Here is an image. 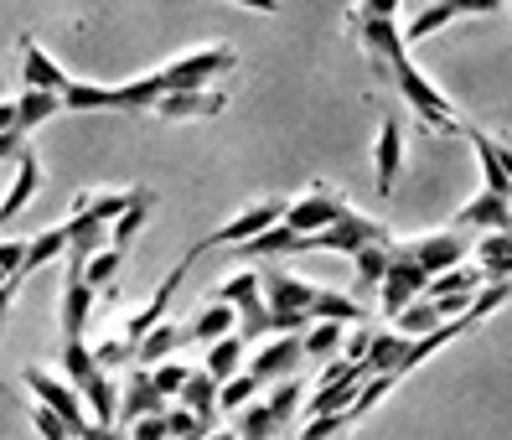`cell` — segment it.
Instances as JSON below:
<instances>
[{"label": "cell", "instance_id": "cell-1", "mask_svg": "<svg viewBox=\"0 0 512 440\" xmlns=\"http://www.w3.org/2000/svg\"><path fill=\"white\" fill-rule=\"evenodd\" d=\"M63 373H68V384L88 399V415H94L99 425H114V415H119V384H114L109 368H99L94 347H83V337L63 342Z\"/></svg>", "mask_w": 512, "mask_h": 440}, {"label": "cell", "instance_id": "cell-2", "mask_svg": "<svg viewBox=\"0 0 512 440\" xmlns=\"http://www.w3.org/2000/svg\"><path fill=\"white\" fill-rule=\"evenodd\" d=\"M388 78H394L399 83V94L414 104V114H419V120H425L435 135H466V120H461V114H456V104H450L445 94H440V88L425 78V73H419L414 63H409V52H399L394 57V63H388L383 68Z\"/></svg>", "mask_w": 512, "mask_h": 440}, {"label": "cell", "instance_id": "cell-3", "mask_svg": "<svg viewBox=\"0 0 512 440\" xmlns=\"http://www.w3.org/2000/svg\"><path fill=\"white\" fill-rule=\"evenodd\" d=\"M264 285V306H269V327L275 332H306L311 327V306H316V290L311 280H295L290 270H264L259 275Z\"/></svg>", "mask_w": 512, "mask_h": 440}, {"label": "cell", "instance_id": "cell-4", "mask_svg": "<svg viewBox=\"0 0 512 440\" xmlns=\"http://www.w3.org/2000/svg\"><path fill=\"white\" fill-rule=\"evenodd\" d=\"M238 68V52L213 42V47H197L187 57H176V63H166V83L171 94H187V88H218V78H228Z\"/></svg>", "mask_w": 512, "mask_h": 440}, {"label": "cell", "instance_id": "cell-5", "mask_svg": "<svg viewBox=\"0 0 512 440\" xmlns=\"http://www.w3.org/2000/svg\"><path fill=\"white\" fill-rule=\"evenodd\" d=\"M218 301H228V306L238 311V337H244V342L275 332V327H269V306H264V285H259L254 270L228 275V280L218 285Z\"/></svg>", "mask_w": 512, "mask_h": 440}, {"label": "cell", "instance_id": "cell-6", "mask_svg": "<svg viewBox=\"0 0 512 440\" xmlns=\"http://www.w3.org/2000/svg\"><path fill=\"white\" fill-rule=\"evenodd\" d=\"M425 285H430V270H425V264H414L404 249L388 244V275H383V285H378V290H383V296H378V301H383V316L394 321L414 296H425Z\"/></svg>", "mask_w": 512, "mask_h": 440}, {"label": "cell", "instance_id": "cell-7", "mask_svg": "<svg viewBox=\"0 0 512 440\" xmlns=\"http://www.w3.org/2000/svg\"><path fill=\"white\" fill-rule=\"evenodd\" d=\"M21 384L32 389V399H37V404L57 409V415L68 420V430H73V435L83 430V420H88V415H83V394L68 384V373L57 378V373H47V368H37V363H26V368H21Z\"/></svg>", "mask_w": 512, "mask_h": 440}, {"label": "cell", "instance_id": "cell-8", "mask_svg": "<svg viewBox=\"0 0 512 440\" xmlns=\"http://www.w3.org/2000/svg\"><path fill=\"white\" fill-rule=\"evenodd\" d=\"M280 218H285V202H280V197H264V202H254V208H244L238 218H228L223 228L207 233V239L197 244V254H207V249H238V244H249L254 233L275 228Z\"/></svg>", "mask_w": 512, "mask_h": 440}, {"label": "cell", "instance_id": "cell-9", "mask_svg": "<svg viewBox=\"0 0 512 440\" xmlns=\"http://www.w3.org/2000/svg\"><path fill=\"white\" fill-rule=\"evenodd\" d=\"M311 239V254L316 249H331V254H357L363 244H388V228L378 223V218H368V213H342L331 228H321V233H306Z\"/></svg>", "mask_w": 512, "mask_h": 440}, {"label": "cell", "instance_id": "cell-10", "mask_svg": "<svg viewBox=\"0 0 512 440\" xmlns=\"http://www.w3.org/2000/svg\"><path fill=\"white\" fill-rule=\"evenodd\" d=\"M502 6L507 0H430V6H419L414 21L404 26V42H425V37L440 32V26L466 21V16H497Z\"/></svg>", "mask_w": 512, "mask_h": 440}, {"label": "cell", "instance_id": "cell-11", "mask_svg": "<svg viewBox=\"0 0 512 440\" xmlns=\"http://www.w3.org/2000/svg\"><path fill=\"white\" fill-rule=\"evenodd\" d=\"M347 213V197L342 192H331V187H311L306 197H295V202H285V228H295V233H321V228H331Z\"/></svg>", "mask_w": 512, "mask_h": 440}, {"label": "cell", "instance_id": "cell-12", "mask_svg": "<svg viewBox=\"0 0 512 440\" xmlns=\"http://www.w3.org/2000/svg\"><path fill=\"white\" fill-rule=\"evenodd\" d=\"M347 26H352V37L363 42V52L373 57V68H378V73L404 52V32L394 26V16H363V11H352Z\"/></svg>", "mask_w": 512, "mask_h": 440}, {"label": "cell", "instance_id": "cell-13", "mask_svg": "<svg viewBox=\"0 0 512 440\" xmlns=\"http://www.w3.org/2000/svg\"><path fill=\"white\" fill-rule=\"evenodd\" d=\"M481 280H487V275H481L476 264H456V270H445V275H430L425 296H430L445 316H461V311L471 306V296H476Z\"/></svg>", "mask_w": 512, "mask_h": 440}, {"label": "cell", "instance_id": "cell-14", "mask_svg": "<svg viewBox=\"0 0 512 440\" xmlns=\"http://www.w3.org/2000/svg\"><path fill=\"white\" fill-rule=\"evenodd\" d=\"M192 259H197V249H192V254H187L182 264H176V270H171V275H166V280H161L156 290H150V301H145V306H140V311H135V316L125 321V337H130L135 347H140V337H145V332H150V327H156V321L166 316L171 296H176V290H182V280H187V270H192Z\"/></svg>", "mask_w": 512, "mask_h": 440}, {"label": "cell", "instance_id": "cell-15", "mask_svg": "<svg viewBox=\"0 0 512 440\" xmlns=\"http://www.w3.org/2000/svg\"><path fill=\"white\" fill-rule=\"evenodd\" d=\"M223 109H228L223 88H187V94H166L150 104V114H161V120H213Z\"/></svg>", "mask_w": 512, "mask_h": 440}, {"label": "cell", "instance_id": "cell-16", "mask_svg": "<svg viewBox=\"0 0 512 440\" xmlns=\"http://www.w3.org/2000/svg\"><path fill=\"white\" fill-rule=\"evenodd\" d=\"M394 249H404L414 264H425L430 275H445V270H456V264H466L461 233H425V239H409V244H394Z\"/></svg>", "mask_w": 512, "mask_h": 440}, {"label": "cell", "instance_id": "cell-17", "mask_svg": "<svg viewBox=\"0 0 512 440\" xmlns=\"http://www.w3.org/2000/svg\"><path fill=\"white\" fill-rule=\"evenodd\" d=\"M161 409H166V399H161V389H156V378H150V368H130V373H125V394H119L114 425H135V420H145V415H161Z\"/></svg>", "mask_w": 512, "mask_h": 440}, {"label": "cell", "instance_id": "cell-18", "mask_svg": "<svg viewBox=\"0 0 512 440\" xmlns=\"http://www.w3.org/2000/svg\"><path fill=\"white\" fill-rule=\"evenodd\" d=\"M300 358H306V342H300V332H285V337H275L249 363V373L259 378V384H280V378H295V363Z\"/></svg>", "mask_w": 512, "mask_h": 440}, {"label": "cell", "instance_id": "cell-19", "mask_svg": "<svg viewBox=\"0 0 512 440\" xmlns=\"http://www.w3.org/2000/svg\"><path fill=\"white\" fill-rule=\"evenodd\" d=\"M94 296H99V290L83 280V259H68V285H63V342H68V337H83L88 311H94Z\"/></svg>", "mask_w": 512, "mask_h": 440}, {"label": "cell", "instance_id": "cell-20", "mask_svg": "<svg viewBox=\"0 0 512 440\" xmlns=\"http://www.w3.org/2000/svg\"><path fill=\"white\" fill-rule=\"evenodd\" d=\"M373 171H378V192L388 197L404 171V125L399 120H383L378 125V140H373Z\"/></svg>", "mask_w": 512, "mask_h": 440}, {"label": "cell", "instance_id": "cell-21", "mask_svg": "<svg viewBox=\"0 0 512 440\" xmlns=\"http://www.w3.org/2000/svg\"><path fill=\"white\" fill-rule=\"evenodd\" d=\"M37 187H42V156L26 145V151L16 156V182H11V192L0 197V223H11V218H21L26 213V202L37 197Z\"/></svg>", "mask_w": 512, "mask_h": 440}, {"label": "cell", "instance_id": "cell-22", "mask_svg": "<svg viewBox=\"0 0 512 440\" xmlns=\"http://www.w3.org/2000/svg\"><path fill=\"white\" fill-rule=\"evenodd\" d=\"M135 202H156V192L150 187H109V192H78L73 197V213H94V218H104V223H114L119 213H130Z\"/></svg>", "mask_w": 512, "mask_h": 440}, {"label": "cell", "instance_id": "cell-23", "mask_svg": "<svg viewBox=\"0 0 512 440\" xmlns=\"http://www.w3.org/2000/svg\"><path fill=\"white\" fill-rule=\"evenodd\" d=\"M238 254H244V259H275V254H311V239H306V233H295V228H285V218H280L275 228H264V233H254L249 244H238Z\"/></svg>", "mask_w": 512, "mask_h": 440}, {"label": "cell", "instance_id": "cell-24", "mask_svg": "<svg viewBox=\"0 0 512 440\" xmlns=\"http://www.w3.org/2000/svg\"><path fill=\"white\" fill-rule=\"evenodd\" d=\"M57 109H63V94H57V88H26L21 83V94H16V130L21 135L42 130Z\"/></svg>", "mask_w": 512, "mask_h": 440}, {"label": "cell", "instance_id": "cell-25", "mask_svg": "<svg viewBox=\"0 0 512 440\" xmlns=\"http://www.w3.org/2000/svg\"><path fill=\"white\" fill-rule=\"evenodd\" d=\"M218 389H223V378H213L207 368H192V373H187V384H182V394H176V399H182V404L192 409V415H197L207 430H213V420H218Z\"/></svg>", "mask_w": 512, "mask_h": 440}, {"label": "cell", "instance_id": "cell-26", "mask_svg": "<svg viewBox=\"0 0 512 440\" xmlns=\"http://www.w3.org/2000/svg\"><path fill=\"white\" fill-rule=\"evenodd\" d=\"M21 83H26V88H57V94H63V88H68L73 78H68L63 68H57V63H52V57H47L32 37H21Z\"/></svg>", "mask_w": 512, "mask_h": 440}, {"label": "cell", "instance_id": "cell-27", "mask_svg": "<svg viewBox=\"0 0 512 440\" xmlns=\"http://www.w3.org/2000/svg\"><path fill=\"white\" fill-rule=\"evenodd\" d=\"M228 332H238V311H233L228 301H218V296L187 321V342H202V347L218 342V337H228Z\"/></svg>", "mask_w": 512, "mask_h": 440}, {"label": "cell", "instance_id": "cell-28", "mask_svg": "<svg viewBox=\"0 0 512 440\" xmlns=\"http://www.w3.org/2000/svg\"><path fill=\"white\" fill-rule=\"evenodd\" d=\"M461 223H471V228H507L512 233V197H497V192H487L481 187L466 208H461Z\"/></svg>", "mask_w": 512, "mask_h": 440}, {"label": "cell", "instance_id": "cell-29", "mask_svg": "<svg viewBox=\"0 0 512 440\" xmlns=\"http://www.w3.org/2000/svg\"><path fill=\"white\" fill-rule=\"evenodd\" d=\"M68 254V223H57V228H42L37 239H26V259H21V270H16V280H26V275H37L42 264H52V259H63Z\"/></svg>", "mask_w": 512, "mask_h": 440}, {"label": "cell", "instance_id": "cell-30", "mask_svg": "<svg viewBox=\"0 0 512 440\" xmlns=\"http://www.w3.org/2000/svg\"><path fill=\"white\" fill-rule=\"evenodd\" d=\"M476 270L487 280H512V233L507 228H492L487 239L476 244Z\"/></svg>", "mask_w": 512, "mask_h": 440}, {"label": "cell", "instance_id": "cell-31", "mask_svg": "<svg viewBox=\"0 0 512 440\" xmlns=\"http://www.w3.org/2000/svg\"><path fill=\"white\" fill-rule=\"evenodd\" d=\"M109 244V223L94 213H73L68 218V259H88Z\"/></svg>", "mask_w": 512, "mask_h": 440}, {"label": "cell", "instance_id": "cell-32", "mask_svg": "<svg viewBox=\"0 0 512 440\" xmlns=\"http://www.w3.org/2000/svg\"><path fill=\"white\" fill-rule=\"evenodd\" d=\"M187 342V327H171V321H156L145 337H140V347H135V358H140V368H156L161 358H171L176 347Z\"/></svg>", "mask_w": 512, "mask_h": 440}, {"label": "cell", "instance_id": "cell-33", "mask_svg": "<svg viewBox=\"0 0 512 440\" xmlns=\"http://www.w3.org/2000/svg\"><path fill=\"white\" fill-rule=\"evenodd\" d=\"M445 321H450V316H445V311H440L430 296H414V301H409V306L394 316V327H399L404 337H425V332L445 327Z\"/></svg>", "mask_w": 512, "mask_h": 440}, {"label": "cell", "instance_id": "cell-34", "mask_svg": "<svg viewBox=\"0 0 512 440\" xmlns=\"http://www.w3.org/2000/svg\"><path fill=\"white\" fill-rule=\"evenodd\" d=\"M342 337H347V321H311L306 332H300V342H306V358H337L342 352Z\"/></svg>", "mask_w": 512, "mask_h": 440}, {"label": "cell", "instance_id": "cell-35", "mask_svg": "<svg viewBox=\"0 0 512 440\" xmlns=\"http://www.w3.org/2000/svg\"><path fill=\"white\" fill-rule=\"evenodd\" d=\"M311 316L316 321H347V327H357V321H368V306L352 301V296H337V290H316Z\"/></svg>", "mask_w": 512, "mask_h": 440}, {"label": "cell", "instance_id": "cell-36", "mask_svg": "<svg viewBox=\"0 0 512 440\" xmlns=\"http://www.w3.org/2000/svg\"><path fill=\"white\" fill-rule=\"evenodd\" d=\"M213 378H233L238 368H244V337L238 332H228V337H218V342H207V363H202Z\"/></svg>", "mask_w": 512, "mask_h": 440}, {"label": "cell", "instance_id": "cell-37", "mask_svg": "<svg viewBox=\"0 0 512 440\" xmlns=\"http://www.w3.org/2000/svg\"><path fill=\"white\" fill-rule=\"evenodd\" d=\"M125 254H130V249L104 244L99 254H88V259H83V280L94 285V290H109V285L119 280V270H125Z\"/></svg>", "mask_w": 512, "mask_h": 440}, {"label": "cell", "instance_id": "cell-38", "mask_svg": "<svg viewBox=\"0 0 512 440\" xmlns=\"http://www.w3.org/2000/svg\"><path fill=\"white\" fill-rule=\"evenodd\" d=\"M264 404H269V415H275V420H280V430H285V425L300 415V404H306V384H300V378H280L275 394H269Z\"/></svg>", "mask_w": 512, "mask_h": 440}, {"label": "cell", "instance_id": "cell-39", "mask_svg": "<svg viewBox=\"0 0 512 440\" xmlns=\"http://www.w3.org/2000/svg\"><path fill=\"white\" fill-rule=\"evenodd\" d=\"M259 378L254 373H233V378H223V389H218V409H223V415H238V409H244V404H254L259 399Z\"/></svg>", "mask_w": 512, "mask_h": 440}, {"label": "cell", "instance_id": "cell-40", "mask_svg": "<svg viewBox=\"0 0 512 440\" xmlns=\"http://www.w3.org/2000/svg\"><path fill=\"white\" fill-rule=\"evenodd\" d=\"M233 430L244 435V440H275L280 435V420L269 415V404H244V409H238V420H233Z\"/></svg>", "mask_w": 512, "mask_h": 440}, {"label": "cell", "instance_id": "cell-41", "mask_svg": "<svg viewBox=\"0 0 512 440\" xmlns=\"http://www.w3.org/2000/svg\"><path fill=\"white\" fill-rule=\"evenodd\" d=\"M388 244H394V239H388ZM388 244H363L352 254L357 280H363V285H383V275H388Z\"/></svg>", "mask_w": 512, "mask_h": 440}, {"label": "cell", "instance_id": "cell-42", "mask_svg": "<svg viewBox=\"0 0 512 440\" xmlns=\"http://www.w3.org/2000/svg\"><path fill=\"white\" fill-rule=\"evenodd\" d=\"M150 208H156V202H135L130 213H119V218L109 223V244H114V249H130V244H135V233H140L145 218H150Z\"/></svg>", "mask_w": 512, "mask_h": 440}, {"label": "cell", "instance_id": "cell-43", "mask_svg": "<svg viewBox=\"0 0 512 440\" xmlns=\"http://www.w3.org/2000/svg\"><path fill=\"white\" fill-rule=\"evenodd\" d=\"M347 425H352L347 409H331V415H311V420H306V430H300L295 440H337Z\"/></svg>", "mask_w": 512, "mask_h": 440}, {"label": "cell", "instance_id": "cell-44", "mask_svg": "<svg viewBox=\"0 0 512 440\" xmlns=\"http://www.w3.org/2000/svg\"><path fill=\"white\" fill-rule=\"evenodd\" d=\"M187 363H176V358H161L156 368H150V378H156V389H161V399H176L182 394V384H187Z\"/></svg>", "mask_w": 512, "mask_h": 440}, {"label": "cell", "instance_id": "cell-45", "mask_svg": "<svg viewBox=\"0 0 512 440\" xmlns=\"http://www.w3.org/2000/svg\"><path fill=\"white\" fill-rule=\"evenodd\" d=\"M94 358H99V368H109V373H114L119 363H130V358H135V342H130L125 332H114V337H104V342L94 347Z\"/></svg>", "mask_w": 512, "mask_h": 440}, {"label": "cell", "instance_id": "cell-46", "mask_svg": "<svg viewBox=\"0 0 512 440\" xmlns=\"http://www.w3.org/2000/svg\"><path fill=\"white\" fill-rule=\"evenodd\" d=\"M32 430H37L42 440H73L68 420L57 415V409H47V404H32Z\"/></svg>", "mask_w": 512, "mask_h": 440}, {"label": "cell", "instance_id": "cell-47", "mask_svg": "<svg viewBox=\"0 0 512 440\" xmlns=\"http://www.w3.org/2000/svg\"><path fill=\"white\" fill-rule=\"evenodd\" d=\"M176 435H207V425L192 415L187 404H176V409H166V440H176Z\"/></svg>", "mask_w": 512, "mask_h": 440}, {"label": "cell", "instance_id": "cell-48", "mask_svg": "<svg viewBox=\"0 0 512 440\" xmlns=\"http://www.w3.org/2000/svg\"><path fill=\"white\" fill-rule=\"evenodd\" d=\"M368 342H373V332L363 327V321H357V327L347 332V342H342V352H337V358H347V363H357V358H363V352H368Z\"/></svg>", "mask_w": 512, "mask_h": 440}, {"label": "cell", "instance_id": "cell-49", "mask_svg": "<svg viewBox=\"0 0 512 440\" xmlns=\"http://www.w3.org/2000/svg\"><path fill=\"white\" fill-rule=\"evenodd\" d=\"M130 440H166V409H161V415L135 420V425H130Z\"/></svg>", "mask_w": 512, "mask_h": 440}, {"label": "cell", "instance_id": "cell-50", "mask_svg": "<svg viewBox=\"0 0 512 440\" xmlns=\"http://www.w3.org/2000/svg\"><path fill=\"white\" fill-rule=\"evenodd\" d=\"M21 259H26V239H0V270L16 275V270H21Z\"/></svg>", "mask_w": 512, "mask_h": 440}, {"label": "cell", "instance_id": "cell-51", "mask_svg": "<svg viewBox=\"0 0 512 440\" xmlns=\"http://www.w3.org/2000/svg\"><path fill=\"white\" fill-rule=\"evenodd\" d=\"M26 151V135L21 130H0V161H16Z\"/></svg>", "mask_w": 512, "mask_h": 440}, {"label": "cell", "instance_id": "cell-52", "mask_svg": "<svg viewBox=\"0 0 512 440\" xmlns=\"http://www.w3.org/2000/svg\"><path fill=\"white\" fill-rule=\"evenodd\" d=\"M73 440H119V425H99V420H83V430Z\"/></svg>", "mask_w": 512, "mask_h": 440}, {"label": "cell", "instance_id": "cell-53", "mask_svg": "<svg viewBox=\"0 0 512 440\" xmlns=\"http://www.w3.org/2000/svg\"><path fill=\"white\" fill-rule=\"evenodd\" d=\"M357 11H363V16H394V11H399V0H363Z\"/></svg>", "mask_w": 512, "mask_h": 440}, {"label": "cell", "instance_id": "cell-54", "mask_svg": "<svg viewBox=\"0 0 512 440\" xmlns=\"http://www.w3.org/2000/svg\"><path fill=\"white\" fill-rule=\"evenodd\" d=\"M16 290H21V280H16V275H11L6 285H0V321L11 316V301H16Z\"/></svg>", "mask_w": 512, "mask_h": 440}, {"label": "cell", "instance_id": "cell-55", "mask_svg": "<svg viewBox=\"0 0 512 440\" xmlns=\"http://www.w3.org/2000/svg\"><path fill=\"white\" fill-rule=\"evenodd\" d=\"M233 6H249V11H259V16H275L280 0H233Z\"/></svg>", "mask_w": 512, "mask_h": 440}, {"label": "cell", "instance_id": "cell-56", "mask_svg": "<svg viewBox=\"0 0 512 440\" xmlns=\"http://www.w3.org/2000/svg\"><path fill=\"white\" fill-rule=\"evenodd\" d=\"M0 130H16V99H0Z\"/></svg>", "mask_w": 512, "mask_h": 440}, {"label": "cell", "instance_id": "cell-57", "mask_svg": "<svg viewBox=\"0 0 512 440\" xmlns=\"http://www.w3.org/2000/svg\"><path fill=\"white\" fill-rule=\"evenodd\" d=\"M497 161H502V171L512 176V145H502V140H497Z\"/></svg>", "mask_w": 512, "mask_h": 440}, {"label": "cell", "instance_id": "cell-58", "mask_svg": "<svg viewBox=\"0 0 512 440\" xmlns=\"http://www.w3.org/2000/svg\"><path fill=\"white\" fill-rule=\"evenodd\" d=\"M207 440H244V435H238L233 425H223V430H207Z\"/></svg>", "mask_w": 512, "mask_h": 440}, {"label": "cell", "instance_id": "cell-59", "mask_svg": "<svg viewBox=\"0 0 512 440\" xmlns=\"http://www.w3.org/2000/svg\"><path fill=\"white\" fill-rule=\"evenodd\" d=\"M176 440H207V435H176Z\"/></svg>", "mask_w": 512, "mask_h": 440}, {"label": "cell", "instance_id": "cell-60", "mask_svg": "<svg viewBox=\"0 0 512 440\" xmlns=\"http://www.w3.org/2000/svg\"><path fill=\"white\" fill-rule=\"evenodd\" d=\"M6 280H11V275H6V270H0V285H6Z\"/></svg>", "mask_w": 512, "mask_h": 440}]
</instances>
